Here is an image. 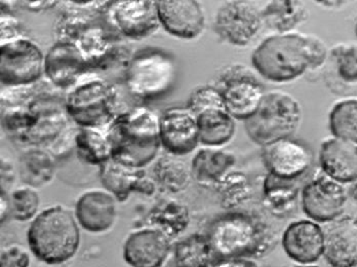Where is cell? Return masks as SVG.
I'll return each mask as SVG.
<instances>
[{
  "label": "cell",
  "mask_w": 357,
  "mask_h": 267,
  "mask_svg": "<svg viewBox=\"0 0 357 267\" xmlns=\"http://www.w3.org/2000/svg\"><path fill=\"white\" fill-rule=\"evenodd\" d=\"M328 49L321 38L300 33L276 34L263 40L252 55L255 70L265 79L287 82L326 62Z\"/></svg>",
  "instance_id": "6da1fadb"
},
{
  "label": "cell",
  "mask_w": 357,
  "mask_h": 267,
  "mask_svg": "<svg viewBox=\"0 0 357 267\" xmlns=\"http://www.w3.org/2000/svg\"><path fill=\"white\" fill-rule=\"evenodd\" d=\"M214 188L219 194L221 205L225 209H234L247 201L250 197L249 179L241 172L226 174Z\"/></svg>",
  "instance_id": "d590c367"
},
{
  "label": "cell",
  "mask_w": 357,
  "mask_h": 267,
  "mask_svg": "<svg viewBox=\"0 0 357 267\" xmlns=\"http://www.w3.org/2000/svg\"><path fill=\"white\" fill-rule=\"evenodd\" d=\"M99 168L102 185L119 203L126 201L132 193L147 197L155 193L158 184L144 169L132 168L114 160H108Z\"/></svg>",
  "instance_id": "2e32d148"
},
{
  "label": "cell",
  "mask_w": 357,
  "mask_h": 267,
  "mask_svg": "<svg viewBox=\"0 0 357 267\" xmlns=\"http://www.w3.org/2000/svg\"><path fill=\"white\" fill-rule=\"evenodd\" d=\"M78 160L89 166H102L112 160V148L105 131L95 128H79L76 135Z\"/></svg>",
  "instance_id": "4316f807"
},
{
  "label": "cell",
  "mask_w": 357,
  "mask_h": 267,
  "mask_svg": "<svg viewBox=\"0 0 357 267\" xmlns=\"http://www.w3.org/2000/svg\"><path fill=\"white\" fill-rule=\"evenodd\" d=\"M354 31H356V36H357V21H356V27H354Z\"/></svg>",
  "instance_id": "f907efd6"
},
{
  "label": "cell",
  "mask_w": 357,
  "mask_h": 267,
  "mask_svg": "<svg viewBox=\"0 0 357 267\" xmlns=\"http://www.w3.org/2000/svg\"><path fill=\"white\" fill-rule=\"evenodd\" d=\"M105 134L112 160L132 168H145L155 160L161 147L160 116L143 106L116 117Z\"/></svg>",
  "instance_id": "7a4b0ae2"
},
{
  "label": "cell",
  "mask_w": 357,
  "mask_h": 267,
  "mask_svg": "<svg viewBox=\"0 0 357 267\" xmlns=\"http://www.w3.org/2000/svg\"><path fill=\"white\" fill-rule=\"evenodd\" d=\"M91 73L75 45L56 43L45 54V77L60 90H70Z\"/></svg>",
  "instance_id": "9a60e30c"
},
{
  "label": "cell",
  "mask_w": 357,
  "mask_h": 267,
  "mask_svg": "<svg viewBox=\"0 0 357 267\" xmlns=\"http://www.w3.org/2000/svg\"><path fill=\"white\" fill-rule=\"evenodd\" d=\"M161 147L175 156L193 153L199 144L197 119L187 107L165 110L160 116Z\"/></svg>",
  "instance_id": "4fadbf2b"
},
{
  "label": "cell",
  "mask_w": 357,
  "mask_h": 267,
  "mask_svg": "<svg viewBox=\"0 0 357 267\" xmlns=\"http://www.w3.org/2000/svg\"><path fill=\"white\" fill-rule=\"evenodd\" d=\"M302 108L299 102L286 92L265 93L257 112L245 121L250 140L260 146L291 138L299 129Z\"/></svg>",
  "instance_id": "5b68a950"
},
{
  "label": "cell",
  "mask_w": 357,
  "mask_h": 267,
  "mask_svg": "<svg viewBox=\"0 0 357 267\" xmlns=\"http://www.w3.org/2000/svg\"><path fill=\"white\" fill-rule=\"evenodd\" d=\"M78 125H69L66 130L59 135L58 138L47 147L50 151L56 160L67 158L71 155L76 148V135H77Z\"/></svg>",
  "instance_id": "b9f144b4"
},
{
  "label": "cell",
  "mask_w": 357,
  "mask_h": 267,
  "mask_svg": "<svg viewBox=\"0 0 357 267\" xmlns=\"http://www.w3.org/2000/svg\"><path fill=\"white\" fill-rule=\"evenodd\" d=\"M161 27L176 38L195 39L204 32L206 17L195 0H158Z\"/></svg>",
  "instance_id": "e0dca14e"
},
{
  "label": "cell",
  "mask_w": 357,
  "mask_h": 267,
  "mask_svg": "<svg viewBox=\"0 0 357 267\" xmlns=\"http://www.w3.org/2000/svg\"><path fill=\"white\" fill-rule=\"evenodd\" d=\"M1 127L4 133L21 144L26 135L36 125L37 119L26 106L1 109Z\"/></svg>",
  "instance_id": "8d00e7d4"
},
{
  "label": "cell",
  "mask_w": 357,
  "mask_h": 267,
  "mask_svg": "<svg viewBox=\"0 0 357 267\" xmlns=\"http://www.w3.org/2000/svg\"><path fill=\"white\" fill-rule=\"evenodd\" d=\"M40 86V80L28 86H8L1 91V109L27 106L32 101Z\"/></svg>",
  "instance_id": "60d3db41"
},
{
  "label": "cell",
  "mask_w": 357,
  "mask_h": 267,
  "mask_svg": "<svg viewBox=\"0 0 357 267\" xmlns=\"http://www.w3.org/2000/svg\"><path fill=\"white\" fill-rule=\"evenodd\" d=\"M24 38H26L25 29L20 23L19 20L13 17L12 15H1V19H0V41H1V45Z\"/></svg>",
  "instance_id": "7bdbcfd3"
},
{
  "label": "cell",
  "mask_w": 357,
  "mask_h": 267,
  "mask_svg": "<svg viewBox=\"0 0 357 267\" xmlns=\"http://www.w3.org/2000/svg\"><path fill=\"white\" fill-rule=\"evenodd\" d=\"M45 54L28 38L0 45V82L4 88L36 84L45 77Z\"/></svg>",
  "instance_id": "9c48e42d"
},
{
  "label": "cell",
  "mask_w": 357,
  "mask_h": 267,
  "mask_svg": "<svg viewBox=\"0 0 357 267\" xmlns=\"http://www.w3.org/2000/svg\"><path fill=\"white\" fill-rule=\"evenodd\" d=\"M22 6L25 8L26 10H30L33 13H40L43 10H51L54 8L56 4L60 3L59 1H22Z\"/></svg>",
  "instance_id": "7dc6e473"
},
{
  "label": "cell",
  "mask_w": 357,
  "mask_h": 267,
  "mask_svg": "<svg viewBox=\"0 0 357 267\" xmlns=\"http://www.w3.org/2000/svg\"><path fill=\"white\" fill-rule=\"evenodd\" d=\"M10 217L19 222L36 218L40 206V199L34 188H20L8 193Z\"/></svg>",
  "instance_id": "74e56055"
},
{
  "label": "cell",
  "mask_w": 357,
  "mask_h": 267,
  "mask_svg": "<svg viewBox=\"0 0 357 267\" xmlns=\"http://www.w3.org/2000/svg\"><path fill=\"white\" fill-rule=\"evenodd\" d=\"M147 222L149 227L160 230L172 240L187 229L190 223V214L184 204L175 199H165L150 210Z\"/></svg>",
  "instance_id": "d4e9b609"
},
{
  "label": "cell",
  "mask_w": 357,
  "mask_h": 267,
  "mask_svg": "<svg viewBox=\"0 0 357 267\" xmlns=\"http://www.w3.org/2000/svg\"><path fill=\"white\" fill-rule=\"evenodd\" d=\"M261 13L245 1H230L218 10L214 22L220 38L236 47H245L258 34L262 25Z\"/></svg>",
  "instance_id": "8fae6325"
},
{
  "label": "cell",
  "mask_w": 357,
  "mask_h": 267,
  "mask_svg": "<svg viewBox=\"0 0 357 267\" xmlns=\"http://www.w3.org/2000/svg\"><path fill=\"white\" fill-rule=\"evenodd\" d=\"M206 236L215 258H250L267 249L262 225L250 215L236 211L215 218Z\"/></svg>",
  "instance_id": "277c9868"
},
{
  "label": "cell",
  "mask_w": 357,
  "mask_h": 267,
  "mask_svg": "<svg viewBox=\"0 0 357 267\" xmlns=\"http://www.w3.org/2000/svg\"><path fill=\"white\" fill-rule=\"evenodd\" d=\"M65 110L74 125L105 131L116 119L113 84L89 73L65 95Z\"/></svg>",
  "instance_id": "8992f818"
},
{
  "label": "cell",
  "mask_w": 357,
  "mask_h": 267,
  "mask_svg": "<svg viewBox=\"0 0 357 267\" xmlns=\"http://www.w3.org/2000/svg\"><path fill=\"white\" fill-rule=\"evenodd\" d=\"M152 174L158 186L169 193L182 192L186 190L192 178L188 166L172 154L158 158Z\"/></svg>",
  "instance_id": "4dcf8cb0"
},
{
  "label": "cell",
  "mask_w": 357,
  "mask_h": 267,
  "mask_svg": "<svg viewBox=\"0 0 357 267\" xmlns=\"http://www.w3.org/2000/svg\"><path fill=\"white\" fill-rule=\"evenodd\" d=\"M215 88L221 92L226 109L233 119L247 121L264 98V86L248 67L230 65L220 73Z\"/></svg>",
  "instance_id": "ba28073f"
},
{
  "label": "cell",
  "mask_w": 357,
  "mask_h": 267,
  "mask_svg": "<svg viewBox=\"0 0 357 267\" xmlns=\"http://www.w3.org/2000/svg\"><path fill=\"white\" fill-rule=\"evenodd\" d=\"M236 164L232 153L220 149H200L191 162V176L202 186H214Z\"/></svg>",
  "instance_id": "cb8c5ba5"
},
{
  "label": "cell",
  "mask_w": 357,
  "mask_h": 267,
  "mask_svg": "<svg viewBox=\"0 0 357 267\" xmlns=\"http://www.w3.org/2000/svg\"><path fill=\"white\" fill-rule=\"evenodd\" d=\"M116 43L117 39L113 38L108 27L99 22H95L82 32L76 40L75 47L93 70V67L107 55L111 47Z\"/></svg>",
  "instance_id": "1f68e13d"
},
{
  "label": "cell",
  "mask_w": 357,
  "mask_h": 267,
  "mask_svg": "<svg viewBox=\"0 0 357 267\" xmlns=\"http://www.w3.org/2000/svg\"><path fill=\"white\" fill-rule=\"evenodd\" d=\"M175 267H211L215 256L206 234H192L173 247Z\"/></svg>",
  "instance_id": "83f0119b"
},
{
  "label": "cell",
  "mask_w": 357,
  "mask_h": 267,
  "mask_svg": "<svg viewBox=\"0 0 357 267\" xmlns=\"http://www.w3.org/2000/svg\"><path fill=\"white\" fill-rule=\"evenodd\" d=\"M263 162L270 175L284 180H297L308 172L313 153L304 143L287 138L263 147Z\"/></svg>",
  "instance_id": "5bb4252c"
},
{
  "label": "cell",
  "mask_w": 357,
  "mask_h": 267,
  "mask_svg": "<svg viewBox=\"0 0 357 267\" xmlns=\"http://www.w3.org/2000/svg\"><path fill=\"white\" fill-rule=\"evenodd\" d=\"M56 171V160L47 148L30 147L19 158L20 181L31 188L47 185L54 179Z\"/></svg>",
  "instance_id": "603a6c76"
},
{
  "label": "cell",
  "mask_w": 357,
  "mask_h": 267,
  "mask_svg": "<svg viewBox=\"0 0 357 267\" xmlns=\"http://www.w3.org/2000/svg\"><path fill=\"white\" fill-rule=\"evenodd\" d=\"M30 251L47 266H60L71 260L80 247L79 224L75 215L63 206L39 213L27 230Z\"/></svg>",
  "instance_id": "3957f363"
},
{
  "label": "cell",
  "mask_w": 357,
  "mask_h": 267,
  "mask_svg": "<svg viewBox=\"0 0 357 267\" xmlns=\"http://www.w3.org/2000/svg\"><path fill=\"white\" fill-rule=\"evenodd\" d=\"M356 221H357V219H356Z\"/></svg>",
  "instance_id": "816d5d0a"
},
{
  "label": "cell",
  "mask_w": 357,
  "mask_h": 267,
  "mask_svg": "<svg viewBox=\"0 0 357 267\" xmlns=\"http://www.w3.org/2000/svg\"><path fill=\"white\" fill-rule=\"evenodd\" d=\"M175 60L165 52L144 49L132 56L123 80L130 92L142 102L169 92L176 79Z\"/></svg>",
  "instance_id": "52a82bcc"
},
{
  "label": "cell",
  "mask_w": 357,
  "mask_h": 267,
  "mask_svg": "<svg viewBox=\"0 0 357 267\" xmlns=\"http://www.w3.org/2000/svg\"><path fill=\"white\" fill-rule=\"evenodd\" d=\"M263 191L268 208L276 214L289 211L299 192L296 180L280 179L270 174L265 179Z\"/></svg>",
  "instance_id": "e575fe53"
},
{
  "label": "cell",
  "mask_w": 357,
  "mask_h": 267,
  "mask_svg": "<svg viewBox=\"0 0 357 267\" xmlns=\"http://www.w3.org/2000/svg\"><path fill=\"white\" fill-rule=\"evenodd\" d=\"M337 73L343 82H357V45H339L331 52Z\"/></svg>",
  "instance_id": "ab89813d"
},
{
  "label": "cell",
  "mask_w": 357,
  "mask_h": 267,
  "mask_svg": "<svg viewBox=\"0 0 357 267\" xmlns=\"http://www.w3.org/2000/svg\"><path fill=\"white\" fill-rule=\"evenodd\" d=\"M328 127L335 138L357 145V99L337 103L331 110Z\"/></svg>",
  "instance_id": "836d02e7"
},
{
  "label": "cell",
  "mask_w": 357,
  "mask_h": 267,
  "mask_svg": "<svg viewBox=\"0 0 357 267\" xmlns=\"http://www.w3.org/2000/svg\"><path fill=\"white\" fill-rule=\"evenodd\" d=\"M16 172L14 166L8 160H1V191L8 193V188L14 183Z\"/></svg>",
  "instance_id": "bcb514c9"
},
{
  "label": "cell",
  "mask_w": 357,
  "mask_h": 267,
  "mask_svg": "<svg viewBox=\"0 0 357 267\" xmlns=\"http://www.w3.org/2000/svg\"><path fill=\"white\" fill-rule=\"evenodd\" d=\"M324 258L332 267H357V221L344 217L324 229Z\"/></svg>",
  "instance_id": "ffe728a7"
},
{
  "label": "cell",
  "mask_w": 357,
  "mask_h": 267,
  "mask_svg": "<svg viewBox=\"0 0 357 267\" xmlns=\"http://www.w3.org/2000/svg\"><path fill=\"white\" fill-rule=\"evenodd\" d=\"M109 16L111 26L119 36L135 40L147 38L161 26L158 4L151 0L114 1Z\"/></svg>",
  "instance_id": "7c38bea8"
},
{
  "label": "cell",
  "mask_w": 357,
  "mask_h": 267,
  "mask_svg": "<svg viewBox=\"0 0 357 267\" xmlns=\"http://www.w3.org/2000/svg\"><path fill=\"white\" fill-rule=\"evenodd\" d=\"M171 241L152 227L132 232L123 245L125 261L130 267H161L173 248Z\"/></svg>",
  "instance_id": "d6986e66"
},
{
  "label": "cell",
  "mask_w": 357,
  "mask_h": 267,
  "mask_svg": "<svg viewBox=\"0 0 357 267\" xmlns=\"http://www.w3.org/2000/svg\"><path fill=\"white\" fill-rule=\"evenodd\" d=\"M295 267H319L317 266H314V264H308V266H302V264H299V266Z\"/></svg>",
  "instance_id": "681fc988"
},
{
  "label": "cell",
  "mask_w": 357,
  "mask_h": 267,
  "mask_svg": "<svg viewBox=\"0 0 357 267\" xmlns=\"http://www.w3.org/2000/svg\"><path fill=\"white\" fill-rule=\"evenodd\" d=\"M186 107L195 116L210 110L226 109L221 92L215 86H200L195 89L189 96Z\"/></svg>",
  "instance_id": "f35d334b"
},
{
  "label": "cell",
  "mask_w": 357,
  "mask_h": 267,
  "mask_svg": "<svg viewBox=\"0 0 357 267\" xmlns=\"http://www.w3.org/2000/svg\"><path fill=\"white\" fill-rule=\"evenodd\" d=\"M211 267H260L248 257L215 258Z\"/></svg>",
  "instance_id": "f6af8a7d"
},
{
  "label": "cell",
  "mask_w": 357,
  "mask_h": 267,
  "mask_svg": "<svg viewBox=\"0 0 357 267\" xmlns=\"http://www.w3.org/2000/svg\"><path fill=\"white\" fill-rule=\"evenodd\" d=\"M60 3L61 15L54 27L56 43L75 45L82 32L97 22L96 20L98 18L74 8L69 1H62Z\"/></svg>",
  "instance_id": "d6a6232c"
},
{
  "label": "cell",
  "mask_w": 357,
  "mask_h": 267,
  "mask_svg": "<svg viewBox=\"0 0 357 267\" xmlns=\"http://www.w3.org/2000/svg\"><path fill=\"white\" fill-rule=\"evenodd\" d=\"M36 125L26 135L21 144L24 146L47 148L59 135L70 125L71 119L66 110L47 112L38 115Z\"/></svg>",
  "instance_id": "f546056e"
},
{
  "label": "cell",
  "mask_w": 357,
  "mask_h": 267,
  "mask_svg": "<svg viewBox=\"0 0 357 267\" xmlns=\"http://www.w3.org/2000/svg\"><path fill=\"white\" fill-rule=\"evenodd\" d=\"M31 264L29 254L19 246H10L2 250L0 267H29Z\"/></svg>",
  "instance_id": "ee69618b"
},
{
  "label": "cell",
  "mask_w": 357,
  "mask_h": 267,
  "mask_svg": "<svg viewBox=\"0 0 357 267\" xmlns=\"http://www.w3.org/2000/svg\"><path fill=\"white\" fill-rule=\"evenodd\" d=\"M319 165L324 175L340 184L357 181V145L338 138L322 142Z\"/></svg>",
  "instance_id": "7402d4cb"
},
{
  "label": "cell",
  "mask_w": 357,
  "mask_h": 267,
  "mask_svg": "<svg viewBox=\"0 0 357 267\" xmlns=\"http://www.w3.org/2000/svg\"><path fill=\"white\" fill-rule=\"evenodd\" d=\"M74 215L82 229L91 234H104L116 220V199L108 191H89L76 201Z\"/></svg>",
  "instance_id": "44dd1931"
},
{
  "label": "cell",
  "mask_w": 357,
  "mask_h": 267,
  "mask_svg": "<svg viewBox=\"0 0 357 267\" xmlns=\"http://www.w3.org/2000/svg\"><path fill=\"white\" fill-rule=\"evenodd\" d=\"M263 22L278 34H287L308 19V10L300 1H272L261 12Z\"/></svg>",
  "instance_id": "f1b7e54d"
},
{
  "label": "cell",
  "mask_w": 357,
  "mask_h": 267,
  "mask_svg": "<svg viewBox=\"0 0 357 267\" xmlns=\"http://www.w3.org/2000/svg\"><path fill=\"white\" fill-rule=\"evenodd\" d=\"M282 245L287 257L298 264H315L324 257V229L312 220L295 221L282 234Z\"/></svg>",
  "instance_id": "ac0fdd59"
},
{
  "label": "cell",
  "mask_w": 357,
  "mask_h": 267,
  "mask_svg": "<svg viewBox=\"0 0 357 267\" xmlns=\"http://www.w3.org/2000/svg\"><path fill=\"white\" fill-rule=\"evenodd\" d=\"M354 185H352V188H350V195H351L352 199H356L357 201V181L354 182Z\"/></svg>",
  "instance_id": "c3c4849f"
},
{
  "label": "cell",
  "mask_w": 357,
  "mask_h": 267,
  "mask_svg": "<svg viewBox=\"0 0 357 267\" xmlns=\"http://www.w3.org/2000/svg\"><path fill=\"white\" fill-rule=\"evenodd\" d=\"M200 144L206 147L223 146L231 141L236 131L235 119L226 109H215L197 115Z\"/></svg>",
  "instance_id": "484cf974"
},
{
  "label": "cell",
  "mask_w": 357,
  "mask_h": 267,
  "mask_svg": "<svg viewBox=\"0 0 357 267\" xmlns=\"http://www.w3.org/2000/svg\"><path fill=\"white\" fill-rule=\"evenodd\" d=\"M347 197L343 184L324 174L309 181L302 190V210L314 222L331 223L343 214Z\"/></svg>",
  "instance_id": "30bf717a"
}]
</instances>
